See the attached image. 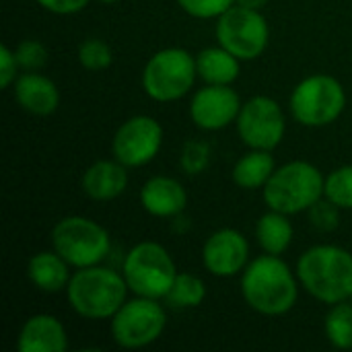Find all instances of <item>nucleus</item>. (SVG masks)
<instances>
[{
	"mask_svg": "<svg viewBox=\"0 0 352 352\" xmlns=\"http://www.w3.org/2000/svg\"><path fill=\"white\" fill-rule=\"evenodd\" d=\"M19 60H16V54L14 50H10L6 43L0 45V87L2 89H8L14 85V80L19 78L16 76V70H19Z\"/></svg>",
	"mask_w": 352,
	"mask_h": 352,
	"instance_id": "nucleus-31",
	"label": "nucleus"
},
{
	"mask_svg": "<svg viewBox=\"0 0 352 352\" xmlns=\"http://www.w3.org/2000/svg\"><path fill=\"white\" fill-rule=\"evenodd\" d=\"M99 2H103V4H113V2H120V0H99Z\"/></svg>",
	"mask_w": 352,
	"mask_h": 352,
	"instance_id": "nucleus-34",
	"label": "nucleus"
},
{
	"mask_svg": "<svg viewBox=\"0 0 352 352\" xmlns=\"http://www.w3.org/2000/svg\"><path fill=\"white\" fill-rule=\"evenodd\" d=\"M204 268L219 278H231L245 270L250 264L248 237L237 229H219L202 245Z\"/></svg>",
	"mask_w": 352,
	"mask_h": 352,
	"instance_id": "nucleus-14",
	"label": "nucleus"
},
{
	"mask_svg": "<svg viewBox=\"0 0 352 352\" xmlns=\"http://www.w3.org/2000/svg\"><path fill=\"white\" fill-rule=\"evenodd\" d=\"M159 301L161 299L138 295L134 299H128L109 320L113 342L128 351L144 349L157 342L167 328V314Z\"/></svg>",
	"mask_w": 352,
	"mask_h": 352,
	"instance_id": "nucleus-9",
	"label": "nucleus"
},
{
	"mask_svg": "<svg viewBox=\"0 0 352 352\" xmlns=\"http://www.w3.org/2000/svg\"><path fill=\"white\" fill-rule=\"evenodd\" d=\"M340 210L334 202H330L326 196L322 200H318L307 212H309V221L316 229L328 233V231H334L340 223Z\"/></svg>",
	"mask_w": 352,
	"mask_h": 352,
	"instance_id": "nucleus-29",
	"label": "nucleus"
},
{
	"mask_svg": "<svg viewBox=\"0 0 352 352\" xmlns=\"http://www.w3.org/2000/svg\"><path fill=\"white\" fill-rule=\"evenodd\" d=\"M293 235L295 229L289 221V214H283L278 210H268L256 223V239L264 254L283 256L291 248Z\"/></svg>",
	"mask_w": 352,
	"mask_h": 352,
	"instance_id": "nucleus-22",
	"label": "nucleus"
},
{
	"mask_svg": "<svg viewBox=\"0 0 352 352\" xmlns=\"http://www.w3.org/2000/svg\"><path fill=\"white\" fill-rule=\"evenodd\" d=\"M37 4L54 14H76L89 4V0H37Z\"/></svg>",
	"mask_w": 352,
	"mask_h": 352,
	"instance_id": "nucleus-32",
	"label": "nucleus"
},
{
	"mask_svg": "<svg viewBox=\"0 0 352 352\" xmlns=\"http://www.w3.org/2000/svg\"><path fill=\"white\" fill-rule=\"evenodd\" d=\"M163 146V126L151 116L128 118L113 134L111 155L128 169L148 165Z\"/></svg>",
	"mask_w": 352,
	"mask_h": 352,
	"instance_id": "nucleus-12",
	"label": "nucleus"
},
{
	"mask_svg": "<svg viewBox=\"0 0 352 352\" xmlns=\"http://www.w3.org/2000/svg\"><path fill=\"white\" fill-rule=\"evenodd\" d=\"M217 39L219 45L229 50L239 60L260 58L270 41L268 21L262 10L233 4L217 19Z\"/></svg>",
	"mask_w": 352,
	"mask_h": 352,
	"instance_id": "nucleus-10",
	"label": "nucleus"
},
{
	"mask_svg": "<svg viewBox=\"0 0 352 352\" xmlns=\"http://www.w3.org/2000/svg\"><path fill=\"white\" fill-rule=\"evenodd\" d=\"M326 177L309 161H289L272 173L264 190V202L270 210L283 214L307 212L324 198Z\"/></svg>",
	"mask_w": 352,
	"mask_h": 352,
	"instance_id": "nucleus-4",
	"label": "nucleus"
},
{
	"mask_svg": "<svg viewBox=\"0 0 352 352\" xmlns=\"http://www.w3.org/2000/svg\"><path fill=\"white\" fill-rule=\"evenodd\" d=\"M351 301H352V295H351Z\"/></svg>",
	"mask_w": 352,
	"mask_h": 352,
	"instance_id": "nucleus-35",
	"label": "nucleus"
},
{
	"mask_svg": "<svg viewBox=\"0 0 352 352\" xmlns=\"http://www.w3.org/2000/svg\"><path fill=\"white\" fill-rule=\"evenodd\" d=\"M52 248L72 266L87 268L101 264L109 250V233L93 219L72 214L60 219L52 229Z\"/></svg>",
	"mask_w": 352,
	"mask_h": 352,
	"instance_id": "nucleus-8",
	"label": "nucleus"
},
{
	"mask_svg": "<svg viewBox=\"0 0 352 352\" xmlns=\"http://www.w3.org/2000/svg\"><path fill=\"white\" fill-rule=\"evenodd\" d=\"M324 196L338 208L352 210V165H342L326 177Z\"/></svg>",
	"mask_w": 352,
	"mask_h": 352,
	"instance_id": "nucleus-25",
	"label": "nucleus"
},
{
	"mask_svg": "<svg viewBox=\"0 0 352 352\" xmlns=\"http://www.w3.org/2000/svg\"><path fill=\"white\" fill-rule=\"evenodd\" d=\"M297 278L320 303L334 305L351 301L352 254L332 243L314 245L301 254L297 262Z\"/></svg>",
	"mask_w": 352,
	"mask_h": 352,
	"instance_id": "nucleus-2",
	"label": "nucleus"
},
{
	"mask_svg": "<svg viewBox=\"0 0 352 352\" xmlns=\"http://www.w3.org/2000/svg\"><path fill=\"white\" fill-rule=\"evenodd\" d=\"M206 299V285L192 272H177L169 293L165 295L167 305L177 309H194Z\"/></svg>",
	"mask_w": 352,
	"mask_h": 352,
	"instance_id": "nucleus-23",
	"label": "nucleus"
},
{
	"mask_svg": "<svg viewBox=\"0 0 352 352\" xmlns=\"http://www.w3.org/2000/svg\"><path fill=\"white\" fill-rule=\"evenodd\" d=\"M82 192L95 202L120 198L128 188V167L118 159H101L87 167L80 179Z\"/></svg>",
	"mask_w": 352,
	"mask_h": 352,
	"instance_id": "nucleus-16",
	"label": "nucleus"
},
{
	"mask_svg": "<svg viewBox=\"0 0 352 352\" xmlns=\"http://www.w3.org/2000/svg\"><path fill=\"white\" fill-rule=\"evenodd\" d=\"M70 264L56 252H37L27 262V278L41 293H60L66 291L70 283Z\"/></svg>",
	"mask_w": 352,
	"mask_h": 352,
	"instance_id": "nucleus-19",
	"label": "nucleus"
},
{
	"mask_svg": "<svg viewBox=\"0 0 352 352\" xmlns=\"http://www.w3.org/2000/svg\"><path fill=\"white\" fill-rule=\"evenodd\" d=\"M210 165V146L204 140H188L179 153V167L188 175H200Z\"/></svg>",
	"mask_w": 352,
	"mask_h": 352,
	"instance_id": "nucleus-27",
	"label": "nucleus"
},
{
	"mask_svg": "<svg viewBox=\"0 0 352 352\" xmlns=\"http://www.w3.org/2000/svg\"><path fill=\"white\" fill-rule=\"evenodd\" d=\"M299 278L280 256L264 254L241 272V297L258 314L278 318L289 314L299 299Z\"/></svg>",
	"mask_w": 352,
	"mask_h": 352,
	"instance_id": "nucleus-1",
	"label": "nucleus"
},
{
	"mask_svg": "<svg viewBox=\"0 0 352 352\" xmlns=\"http://www.w3.org/2000/svg\"><path fill=\"white\" fill-rule=\"evenodd\" d=\"M198 76L206 85H233L241 72V60L223 45L204 47L196 56Z\"/></svg>",
	"mask_w": 352,
	"mask_h": 352,
	"instance_id": "nucleus-20",
	"label": "nucleus"
},
{
	"mask_svg": "<svg viewBox=\"0 0 352 352\" xmlns=\"http://www.w3.org/2000/svg\"><path fill=\"white\" fill-rule=\"evenodd\" d=\"M122 274L134 295L165 299L177 276V268L167 248L157 241H140L126 254Z\"/></svg>",
	"mask_w": 352,
	"mask_h": 352,
	"instance_id": "nucleus-6",
	"label": "nucleus"
},
{
	"mask_svg": "<svg viewBox=\"0 0 352 352\" xmlns=\"http://www.w3.org/2000/svg\"><path fill=\"white\" fill-rule=\"evenodd\" d=\"M128 283L124 274L107 266L76 268L66 287L72 311L85 320H111L128 301Z\"/></svg>",
	"mask_w": 352,
	"mask_h": 352,
	"instance_id": "nucleus-3",
	"label": "nucleus"
},
{
	"mask_svg": "<svg viewBox=\"0 0 352 352\" xmlns=\"http://www.w3.org/2000/svg\"><path fill=\"white\" fill-rule=\"evenodd\" d=\"M142 208L157 219H171L186 210L188 194L182 182L167 175H155L140 188Z\"/></svg>",
	"mask_w": 352,
	"mask_h": 352,
	"instance_id": "nucleus-15",
	"label": "nucleus"
},
{
	"mask_svg": "<svg viewBox=\"0 0 352 352\" xmlns=\"http://www.w3.org/2000/svg\"><path fill=\"white\" fill-rule=\"evenodd\" d=\"M198 78L196 56L184 47H165L155 52L142 68V89L159 103H171L186 97Z\"/></svg>",
	"mask_w": 352,
	"mask_h": 352,
	"instance_id": "nucleus-5",
	"label": "nucleus"
},
{
	"mask_svg": "<svg viewBox=\"0 0 352 352\" xmlns=\"http://www.w3.org/2000/svg\"><path fill=\"white\" fill-rule=\"evenodd\" d=\"M76 58H78V64L91 72H99V70H105L111 66L113 62V52L109 47V43H105L103 39L99 37H89L85 39L78 50H76Z\"/></svg>",
	"mask_w": 352,
	"mask_h": 352,
	"instance_id": "nucleus-26",
	"label": "nucleus"
},
{
	"mask_svg": "<svg viewBox=\"0 0 352 352\" xmlns=\"http://www.w3.org/2000/svg\"><path fill=\"white\" fill-rule=\"evenodd\" d=\"M289 107L301 126L324 128L342 116L346 91L342 82L330 74H311L293 89Z\"/></svg>",
	"mask_w": 352,
	"mask_h": 352,
	"instance_id": "nucleus-7",
	"label": "nucleus"
},
{
	"mask_svg": "<svg viewBox=\"0 0 352 352\" xmlns=\"http://www.w3.org/2000/svg\"><path fill=\"white\" fill-rule=\"evenodd\" d=\"M184 12L194 19H219L227 8L235 4V0H175Z\"/></svg>",
	"mask_w": 352,
	"mask_h": 352,
	"instance_id": "nucleus-30",
	"label": "nucleus"
},
{
	"mask_svg": "<svg viewBox=\"0 0 352 352\" xmlns=\"http://www.w3.org/2000/svg\"><path fill=\"white\" fill-rule=\"evenodd\" d=\"M276 171V161L272 151L250 148L233 167V182L241 190H260L268 184L272 173Z\"/></svg>",
	"mask_w": 352,
	"mask_h": 352,
	"instance_id": "nucleus-21",
	"label": "nucleus"
},
{
	"mask_svg": "<svg viewBox=\"0 0 352 352\" xmlns=\"http://www.w3.org/2000/svg\"><path fill=\"white\" fill-rule=\"evenodd\" d=\"M270 0H235V4L239 6H248V8H256V10H262Z\"/></svg>",
	"mask_w": 352,
	"mask_h": 352,
	"instance_id": "nucleus-33",
	"label": "nucleus"
},
{
	"mask_svg": "<svg viewBox=\"0 0 352 352\" xmlns=\"http://www.w3.org/2000/svg\"><path fill=\"white\" fill-rule=\"evenodd\" d=\"M241 99L231 85H204L190 101V118L194 126L206 132H217L237 122Z\"/></svg>",
	"mask_w": 352,
	"mask_h": 352,
	"instance_id": "nucleus-13",
	"label": "nucleus"
},
{
	"mask_svg": "<svg viewBox=\"0 0 352 352\" xmlns=\"http://www.w3.org/2000/svg\"><path fill=\"white\" fill-rule=\"evenodd\" d=\"M237 134L248 148L274 151L287 130V120L280 103L268 95H256L241 105L237 116Z\"/></svg>",
	"mask_w": 352,
	"mask_h": 352,
	"instance_id": "nucleus-11",
	"label": "nucleus"
},
{
	"mask_svg": "<svg viewBox=\"0 0 352 352\" xmlns=\"http://www.w3.org/2000/svg\"><path fill=\"white\" fill-rule=\"evenodd\" d=\"M12 91L21 109L33 116H52L60 105V91L56 82L37 70H27L21 74L14 80Z\"/></svg>",
	"mask_w": 352,
	"mask_h": 352,
	"instance_id": "nucleus-18",
	"label": "nucleus"
},
{
	"mask_svg": "<svg viewBox=\"0 0 352 352\" xmlns=\"http://www.w3.org/2000/svg\"><path fill=\"white\" fill-rule=\"evenodd\" d=\"M324 332L338 351H352V301L334 303L324 320Z\"/></svg>",
	"mask_w": 352,
	"mask_h": 352,
	"instance_id": "nucleus-24",
	"label": "nucleus"
},
{
	"mask_svg": "<svg viewBox=\"0 0 352 352\" xmlns=\"http://www.w3.org/2000/svg\"><path fill=\"white\" fill-rule=\"evenodd\" d=\"M19 66L23 70H39L47 64V47L39 39H25L14 50Z\"/></svg>",
	"mask_w": 352,
	"mask_h": 352,
	"instance_id": "nucleus-28",
	"label": "nucleus"
},
{
	"mask_svg": "<svg viewBox=\"0 0 352 352\" xmlns=\"http://www.w3.org/2000/svg\"><path fill=\"white\" fill-rule=\"evenodd\" d=\"M16 349L19 352H64L68 349L66 328L50 314H35L23 324Z\"/></svg>",
	"mask_w": 352,
	"mask_h": 352,
	"instance_id": "nucleus-17",
	"label": "nucleus"
}]
</instances>
